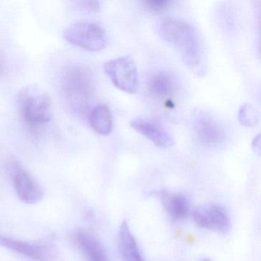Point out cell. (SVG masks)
<instances>
[{
    "label": "cell",
    "mask_w": 261,
    "mask_h": 261,
    "mask_svg": "<svg viewBox=\"0 0 261 261\" xmlns=\"http://www.w3.org/2000/svg\"><path fill=\"white\" fill-rule=\"evenodd\" d=\"M159 32L189 69L195 74L204 73V51L199 36L192 25L178 19H168L160 23Z\"/></svg>",
    "instance_id": "cell-1"
},
{
    "label": "cell",
    "mask_w": 261,
    "mask_h": 261,
    "mask_svg": "<svg viewBox=\"0 0 261 261\" xmlns=\"http://www.w3.org/2000/svg\"><path fill=\"white\" fill-rule=\"evenodd\" d=\"M62 90L70 109L83 115L89 109L94 92L92 71L83 65H72L62 76Z\"/></svg>",
    "instance_id": "cell-2"
},
{
    "label": "cell",
    "mask_w": 261,
    "mask_h": 261,
    "mask_svg": "<svg viewBox=\"0 0 261 261\" xmlns=\"http://www.w3.org/2000/svg\"><path fill=\"white\" fill-rule=\"evenodd\" d=\"M18 106L22 121L33 130H38L53 119L54 110L51 97L35 87L24 88L19 93Z\"/></svg>",
    "instance_id": "cell-3"
},
{
    "label": "cell",
    "mask_w": 261,
    "mask_h": 261,
    "mask_svg": "<svg viewBox=\"0 0 261 261\" xmlns=\"http://www.w3.org/2000/svg\"><path fill=\"white\" fill-rule=\"evenodd\" d=\"M67 42L87 51H100L107 45L105 30L97 24L79 22L71 24L63 33Z\"/></svg>",
    "instance_id": "cell-4"
},
{
    "label": "cell",
    "mask_w": 261,
    "mask_h": 261,
    "mask_svg": "<svg viewBox=\"0 0 261 261\" xmlns=\"http://www.w3.org/2000/svg\"><path fill=\"white\" fill-rule=\"evenodd\" d=\"M103 71L113 85L127 94H135L138 90L137 67L129 56L108 61L103 65Z\"/></svg>",
    "instance_id": "cell-5"
},
{
    "label": "cell",
    "mask_w": 261,
    "mask_h": 261,
    "mask_svg": "<svg viewBox=\"0 0 261 261\" xmlns=\"http://www.w3.org/2000/svg\"><path fill=\"white\" fill-rule=\"evenodd\" d=\"M192 124L198 141L206 147L221 146L226 140L224 126L210 113L198 110L194 113Z\"/></svg>",
    "instance_id": "cell-6"
},
{
    "label": "cell",
    "mask_w": 261,
    "mask_h": 261,
    "mask_svg": "<svg viewBox=\"0 0 261 261\" xmlns=\"http://www.w3.org/2000/svg\"><path fill=\"white\" fill-rule=\"evenodd\" d=\"M151 96L164 105L165 108H175L174 98L178 92V83L175 77L166 71H158L151 74L148 82Z\"/></svg>",
    "instance_id": "cell-7"
},
{
    "label": "cell",
    "mask_w": 261,
    "mask_h": 261,
    "mask_svg": "<svg viewBox=\"0 0 261 261\" xmlns=\"http://www.w3.org/2000/svg\"><path fill=\"white\" fill-rule=\"evenodd\" d=\"M195 222L199 227L207 230L226 233L230 230V221L227 213L219 206L201 204L194 212Z\"/></svg>",
    "instance_id": "cell-8"
},
{
    "label": "cell",
    "mask_w": 261,
    "mask_h": 261,
    "mask_svg": "<svg viewBox=\"0 0 261 261\" xmlns=\"http://www.w3.org/2000/svg\"><path fill=\"white\" fill-rule=\"evenodd\" d=\"M0 246L37 261H51L56 256V250L53 246L32 245L25 241L2 235H0Z\"/></svg>",
    "instance_id": "cell-9"
},
{
    "label": "cell",
    "mask_w": 261,
    "mask_h": 261,
    "mask_svg": "<svg viewBox=\"0 0 261 261\" xmlns=\"http://www.w3.org/2000/svg\"><path fill=\"white\" fill-rule=\"evenodd\" d=\"M13 183L18 196L25 204H36L42 199L43 189L27 171L16 168L13 173Z\"/></svg>",
    "instance_id": "cell-10"
},
{
    "label": "cell",
    "mask_w": 261,
    "mask_h": 261,
    "mask_svg": "<svg viewBox=\"0 0 261 261\" xmlns=\"http://www.w3.org/2000/svg\"><path fill=\"white\" fill-rule=\"evenodd\" d=\"M130 126L138 134L146 137L159 148L172 147L174 140L169 133L165 130L161 126L143 118H136L130 122Z\"/></svg>",
    "instance_id": "cell-11"
},
{
    "label": "cell",
    "mask_w": 261,
    "mask_h": 261,
    "mask_svg": "<svg viewBox=\"0 0 261 261\" xmlns=\"http://www.w3.org/2000/svg\"><path fill=\"white\" fill-rule=\"evenodd\" d=\"M74 241L88 261H108L103 246L91 233L79 230L74 234Z\"/></svg>",
    "instance_id": "cell-12"
},
{
    "label": "cell",
    "mask_w": 261,
    "mask_h": 261,
    "mask_svg": "<svg viewBox=\"0 0 261 261\" xmlns=\"http://www.w3.org/2000/svg\"><path fill=\"white\" fill-rule=\"evenodd\" d=\"M161 199L165 210L174 221H181L189 215L190 205L184 195L163 191Z\"/></svg>",
    "instance_id": "cell-13"
},
{
    "label": "cell",
    "mask_w": 261,
    "mask_h": 261,
    "mask_svg": "<svg viewBox=\"0 0 261 261\" xmlns=\"http://www.w3.org/2000/svg\"><path fill=\"white\" fill-rule=\"evenodd\" d=\"M118 245L123 261H144L126 221H123L120 227Z\"/></svg>",
    "instance_id": "cell-14"
},
{
    "label": "cell",
    "mask_w": 261,
    "mask_h": 261,
    "mask_svg": "<svg viewBox=\"0 0 261 261\" xmlns=\"http://www.w3.org/2000/svg\"><path fill=\"white\" fill-rule=\"evenodd\" d=\"M89 120L92 129L100 135H108L112 131V114L108 105H99L96 106L91 111Z\"/></svg>",
    "instance_id": "cell-15"
},
{
    "label": "cell",
    "mask_w": 261,
    "mask_h": 261,
    "mask_svg": "<svg viewBox=\"0 0 261 261\" xmlns=\"http://www.w3.org/2000/svg\"><path fill=\"white\" fill-rule=\"evenodd\" d=\"M238 120L246 127H253L259 122L257 112L252 105L244 103L238 111Z\"/></svg>",
    "instance_id": "cell-16"
},
{
    "label": "cell",
    "mask_w": 261,
    "mask_h": 261,
    "mask_svg": "<svg viewBox=\"0 0 261 261\" xmlns=\"http://www.w3.org/2000/svg\"><path fill=\"white\" fill-rule=\"evenodd\" d=\"M173 1H143V7L152 13H161L172 8Z\"/></svg>",
    "instance_id": "cell-17"
},
{
    "label": "cell",
    "mask_w": 261,
    "mask_h": 261,
    "mask_svg": "<svg viewBox=\"0 0 261 261\" xmlns=\"http://www.w3.org/2000/svg\"><path fill=\"white\" fill-rule=\"evenodd\" d=\"M79 4L82 8L88 11L97 12L100 10V3L97 1H82Z\"/></svg>",
    "instance_id": "cell-18"
},
{
    "label": "cell",
    "mask_w": 261,
    "mask_h": 261,
    "mask_svg": "<svg viewBox=\"0 0 261 261\" xmlns=\"http://www.w3.org/2000/svg\"><path fill=\"white\" fill-rule=\"evenodd\" d=\"M251 146L254 152L259 155V153H260V136H259V134H258L253 138Z\"/></svg>",
    "instance_id": "cell-19"
},
{
    "label": "cell",
    "mask_w": 261,
    "mask_h": 261,
    "mask_svg": "<svg viewBox=\"0 0 261 261\" xmlns=\"http://www.w3.org/2000/svg\"><path fill=\"white\" fill-rule=\"evenodd\" d=\"M4 69V62L3 60L2 57L0 56V74H2Z\"/></svg>",
    "instance_id": "cell-20"
},
{
    "label": "cell",
    "mask_w": 261,
    "mask_h": 261,
    "mask_svg": "<svg viewBox=\"0 0 261 261\" xmlns=\"http://www.w3.org/2000/svg\"><path fill=\"white\" fill-rule=\"evenodd\" d=\"M202 261H211V260H210V259H204V260H202Z\"/></svg>",
    "instance_id": "cell-21"
}]
</instances>
